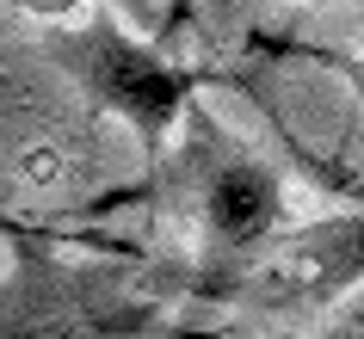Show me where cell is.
Instances as JSON below:
<instances>
[{
	"mask_svg": "<svg viewBox=\"0 0 364 339\" xmlns=\"http://www.w3.org/2000/svg\"><path fill=\"white\" fill-rule=\"evenodd\" d=\"M161 271L112 259H62L43 235L13 228V271L0 278V339H161Z\"/></svg>",
	"mask_w": 364,
	"mask_h": 339,
	"instance_id": "1",
	"label": "cell"
},
{
	"mask_svg": "<svg viewBox=\"0 0 364 339\" xmlns=\"http://www.w3.org/2000/svg\"><path fill=\"white\" fill-rule=\"evenodd\" d=\"M43 56L56 62L62 75H75L99 112H117L130 124L149 173H161V142L173 136L192 93L210 80V68H179L161 50L136 43L112 13H99L87 31H43Z\"/></svg>",
	"mask_w": 364,
	"mask_h": 339,
	"instance_id": "2",
	"label": "cell"
},
{
	"mask_svg": "<svg viewBox=\"0 0 364 339\" xmlns=\"http://www.w3.org/2000/svg\"><path fill=\"white\" fill-rule=\"evenodd\" d=\"M358 278H364V216L296 228L284 241H266L253 259L229 265V271H198L204 290L241 302L247 315H266V321L321 315Z\"/></svg>",
	"mask_w": 364,
	"mask_h": 339,
	"instance_id": "3",
	"label": "cell"
},
{
	"mask_svg": "<svg viewBox=\"0 0 364 339\" xmlns=\"http://www.w3.org/2000/svg\"><path fill=\"white\" fill-rule=\"evenodd\" d=\"M198 210H204V241H210V265L204 271H229V265L253 259L259 247L278 235L284 216V185L266 161L223 149L210 179L198 185Z\"/></svg>",
	"mask_w": 364,
	"mask_h": 339,
	"instance_id": "4",
	"label": "cell"
},
{
	"mask_svg": "<svg viewBox=\"0 0 364 339\" xmlns=\"http://www.w3.org/2000/svg\"><path fill=\"white\" fill-rule=\"evenodd\" d=\"M13 228H19V222H6V216H0V241H13Z\"/></svg>",
	"mask_w": 364,
	"mask_h": 339,
	"instance_id": "5",
	"label": "cell"
},
{
	"mask_svg": "<svg viewBox=\"0 0 364 339\" xmlns=\"http://www.w3.org/2000/svg\"><path fill=\"white\" fill-rule=\"evenodd\" d=\"M43 6H56V0H43Z\"/></svg>",
	"mask_w": 364,
	"mask_h": 339,
	"instance_id": "6",
	"label": "cell"
}]
</instances>
